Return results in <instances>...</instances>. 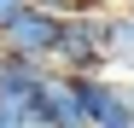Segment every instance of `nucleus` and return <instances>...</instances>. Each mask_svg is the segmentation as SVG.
<instances>
[{"instance_id":"nucleus-10","label":"nucleus","mask_w":134,"mask_h":128,"mask_svg":"<svg viewBox=\"0 0 134 128\" xmlns=\"http://www.w3.org/2000/svg\"><path fill=\"white\" fill-rule=\"evenodd\" d=\"M128 6H134V0H128Z\"/></svg>"},{"instance_id":"nucleus-9","label":"nucleus","mask_w":134,"mask_h":128,"mask_svg":"<svg viewBox=\"0 0 134 128\" xmlns=\"http://www.w3.org/2000/svg\"><path fill=\"white\" fill-rule=\"evenodd\" d=\"M122 128H134V122H122Z\"/></svg>"},{"instance_id":"nucleus-4","label":"nucleus","mask_w":134,"mask_h":128,"mask_svg":"<svg viewBox=\"0 0 134 128\" xmlns=\"http://www.w3.org/2000/svg\"><path fill=\"white\" fill-rule=\"evenodd\" d=\"M35 111L47 128H87V111H82V88H76V76H64V70H47L41 76V88H35Z\"/></svg>"},{"instance_id":"nucleus-6","label":"nucleus","mask_w":134,"mask_h":128,"mask_svg":"<svg viewBox=\"0 0 134 128\" xmlns=\"http://www.w3.org/2000/svg\"><path fill=\"white\" fill-rule=\"evenodd\" d=\"M35 12H47V18H64V24H70V18H87V12H105L99 0H29Z\"/></svg>"},{"instance_id":"nucleus-7","label":"nucleus","mask_w":134,"mask_h":128,"mask_svg":"<svg viewBox=\"0 0 134 128\" xmlns=\"http://www.w3.org/2000/svg\"><path fill=\"white\" fill-rule=\"evenodd\" d=\"M24 12H29V0H0V41H6V29H12Z\"/></svg>"},{"instance_id":"nucleus-2","label":"nucleus","mask_w":134,"mask_h":128,"mask_svg":"<svg viewBox=\"0 0 134 128\" xmlns=\"http://www.w3.org/2000/svg\"><path fill=\"white\" fill-rule=\"evenodd\" d=\"M58 41H64V18H47V12L29 6V12L6 29V41H0V47H6L12 58H24V64L53 70V64H58Z\"/></svg>"},{"instance_id":"nucleus-1","label":"nucleus","mask_w":134,"mask_h":128,"mask_svg":"<svg viewBox=\"0 0 134 128\" xmlns=\"http://www.w3.org/2000/svg\"><path fill=\"white\" fill-rule=\"evenodd\" d=\"M53 70L76 76V82L111 70V64H105V12H87V18H70V24H64V41H58V64H53Z\"/></svg>"},{"instance_id":"nucleus-5","label":"nucleus","mask_w":134,"mask_h":128,"mask_svg":"<svg viewBox=\"0 0 134 128\" xmlns=\"http://www.w3.org/2000/svg\"><path fill=\"white\" fill-rule=\"evenodd\" d=\"M105 64L111 70H134V6L105 12Z\"/></svg>"},{"instance_id":"nucleus-3","label":"nucleus","mask_w":134,"mask_h":128,"mask_svg":"<svg viewBox=\"0 0 134 128\" xmlns=\"http://www.w3.org/2000/svg\"><path fill=\"white\" fill-rule=\"evenodd\" d=\"M76 88H82L87 128H122V122H134V93H128V82L87 76V82H76Z\"/></svg>"},{"instance_id":"nucleus-8","label":"nucleus","mask_w":134,"mask_h":128,"mask_svg":"<svg viewBox=\"0 0 134 128\" xmlns=\"http://www.w3.org/2000/svg\"><path fill=\"white\" fill-rule=\"evenodd\" d=\"M128 93H134V82H128Z\"/></svg>"}]
</instances>
